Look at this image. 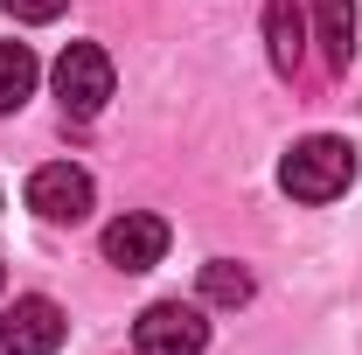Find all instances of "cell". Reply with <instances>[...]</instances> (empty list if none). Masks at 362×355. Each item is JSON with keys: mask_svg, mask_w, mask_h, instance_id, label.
<instances>
[{"mask_svg": "<svg viewBox=\"0 0 362 355\" xmlns=\"http://www.w3.org/2000/svg\"><path fill=\"white\" fill-rule=\"evenodd\" d=\"M251 293H258L251 265H237V258H209V265H202V300H209V307H244Z\"/></svg>", "mask_w": 362, "mask_h": 355, "instance_id": "10", "label": "cell"}, {"mask_svg": "<svg viewBox=\"0 0 362 355\" xmlns=\"http://www.w3.org/2000/svg\"><path fill=\"white\" fill-rule=\"evenodd\" d=\"M90 175L84 168H70V161H49V168H35L28 175V209L42 223H84L90 216Z\"/></svg>", "mask_w": 362, "mask_h": 355, "instance_id": "5", "label": "cell"}, {"mask_svg": "<svg viewBox=\"0 0 362 355\" xmlns=\"http://www.w3.org/2000/svg\"><path fill=\"white\" fill-rule=\"evenodd\" d=\"M349 181H356V146L334 139V133L300 139V146L279 161V188H286L293 202H334V195H349Z\"/></svg>", "mask_w": 362, "mask_h": 355, "instance_id": "1", "label": "cell"}, {"mask_svg": "<svg viewBox=\"0 0 362 355\" xmlns=\"http://www.w3.org/2000/svg\"><path fill=\"white\" fill-rule=\"evenodd\" d=\"M0 286H7V272H0Z\"/></svg>", "mask_w": 362, "mask_h": 355, "instance_id": "12", "label": "cell"}, {"mask_svg": "<svg viewBox=\"0 0 362 355\" xmlns=\"http://www.w3.org/2000/svg\"><path fill=\"white\" fill-rule=\"evenodd\" d=\"M56 98H63L70 119H98L105 98H112V56L98 42H70L56 56Z\"/></svg>", "mask_w": 362, "mask_h": 355, "instance_id": "2", "label": "cell"}, {"mask_svg": "<svg viewBox=\"0 0 362 355\" xmlns=\"http://www.w3.org/2000/svg\"><path fill=\"white\" fill-rule=\"evenodd\" d=\"M168 258V223L146 216V209H126L119 223H105V265L119 272H153Z\"/></svg>", "mask_w": 362, "mask_h": 355, "instance_id": "6", "label": "cell"}, {"mask_svg": "<svg viewBox=\"0 0 362 355\" xmlns=\"http://www.w3.org/2000/svg\"><path fill=\"white\" fill-rule=\"evenodd\" d=\"M63 334H70L63 307L42 300V293H21V300L7 307V320H0V355H56Z\"/></svg>", "mask_w": 362, "mask_h": 355, "instance_id": "4", "label": "cell"}, {"mask_svg": "<svg viewBox=\"0 0 362 355\" xmlns=\"http://www.w3.org/2000/svg\"><path fill=\"white\" fill-rule=\"evenodd\" d=\"M265 49H272V70H279V77L300 70V56H307V21H300L293 0H265Z\"/></svg>", "mask_w": 362, "mask_h": 355, "instance_id": "7", "label": "cell"}, {"mask_svg": "<svg viewBox=\"0 0 362 355\" xmlns=\"http://www.w3.org/2000/svg\"><path fill=\"white\" fill-rule=\"evenodd\" d=\"M133 349L139 355H202L209 349V320H202V307L153 300V307L133 320Z\"/></svg>", "mask_w": 362, "mask_h": 355, "instance_id": "3", "label": "cell"}, {"mask_svg": "<svg viewBox=\"0 0 362 355\" xmlns=\"http://www.w3.org/2000/svg\"><path fill=\"white\" fill-rule=\"evenodd\" d=\"M314 42L327 56V70H349V56H356V0H314Z\"/></svg>", "mask_w": 362, "mask_h": 355, "instance_id": "8", "label": "cell"}, {"mask_svg": "<svg viewBox=\"0 0 362 355\" xmlns=\"http://www.w3.org/2000/svg\"><path fill=\"white\" fill-rule=\"evenodd\" d=\"M35 77H42L35 49L28 42H0V112H21L28 91H35Z\"/></svg>", "mask_w": 362, "mask_h": 355, "instance_id": "9", "label": "cell"}, {"mask_svg": "<svg viewBox=\"0 0 362 355\" xmlns=\"http://www.w3.org/2000/svg\"><path fill=\"white\" fill-rule=\"evenodd\" d=\"M0 7H7L14 21H56V14H63L70 0H0Z\"/></svg>", "mask_w": 362, "mask_h": 355, "instance_id": "11", "label": "cell"}]
</instances>
